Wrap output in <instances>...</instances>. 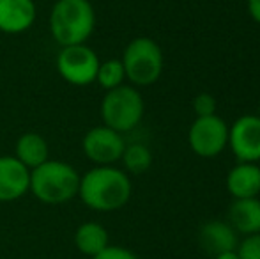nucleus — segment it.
I'll list each match as a JSON object with an SVG mask.
<instances>
[{"instance_id": "2", "label": "nucleus", "mask_w": 260, "mask_h": 259, "mask_svg": "<svg viewBox=\"0 0 260 259\" xmlns=\"http://www.w3.org/2000/svg\"><path fill=\"white\" fill-rule=\"evenodd\" d=\"M96 28L90 0H57L50 11V32L57 45H83Z\"/></svg>"}, {"instance_id": "14", "label": "nucleus", "mask_w": 260, "mask_h": 259, "mask_svg": "<svg viewBox=\"0 0 260 259\" xmlns=\"http://www.w3.org/2000/svg\"><path fill=\"white\" fill-rule=\"evenodd\" d=\"M229 224L236 233L248 236L260 233V199H234L229 206Z\"/></svg>"}, {"instance_id": "12", "label": "nucleus", "mask_w": 260, "mask_h": 259, "mask_svg": "<svg viewBox=\"0 0 260 259\" xmlns=\"http://www.w3.org/2000/svg\"><path fill=\"white\" fill-rule=\"evenodd\" d=\"M199 243L204 252L211 254L212 257L221 252L237 249V233L232 229L229 222L211 220L200 227L199 231Z\"/></svg>"}, {"instance_id": "13", "label": "nucleus", "mask_w": 260, "mask_h": 259, "mask_svg": "<svg viewBox=\"0 0 260 259\" xmlns=\"http://www.w3.org/2000/svg\"><path fill=\"white\" fill-rule=\"evenodd\" d=\"M226 190L234 199H248L260 194L258 163L239 162L226 174Z\"/></svg>"}, {"instance_id": "21", "label": "nucleus", "mask_w": 260, "mask_h": 259, "mask_svg": "<svg viewBox=\"0 0 260 259\" xmlns=\"http://www.w3.org/2000/svg\"><path fill=\"white\" fill-rule=\"evenodd\" d=\"M90 259H140L133 250L124 249V247L119 245H108L105 250H101L100 254H96Z\"/></svg>"}, {"instance_id": "24", "label": "nucleus", "mask_w": 260, "mask_h": 259, "mask_svg": "<svg viewBox=\"0 0 260 259\" xmlns=\"http://www.w3.org/2000/svg\"><path fill=\"white\" fill-rule=\"evenodd\" d=\"M258 167H260V162H258Z\"/></svg>"}, {"instance_id": "23", "label": "nucleus", "mask_w": 260, "mask_h": 259, "mask_svg": "<svg viewBox=\"0 0 260 259\" xmlns=\"http://www.w3.org/2000/svg\"><path fill=\"white\" fill-rule=\"evenodd\" d=\"M214 259H239L236 250H229V252H221L218 256H214Z\"/></svg>"}, {"instance_id": "22", "label": "nucleus", "mask_w": 260, "mask_h": 259, "mask_svg": "<svg viewBox=\"0 0 260 259\" xmlns=\"http://www.w3.org/2000/svg\"><path fill=\"white\" fill-rule=\"evenodd\" d=\"M248 13L251 20L260 23V0H248Z\"/></svg>"}, {"instance_id": "1", "label": "nucleus", "mask_w": 260, "mask_h": 259, "mask_svg": "<svg viewBox=\"0 0 260 259\" xmlns=\"http://www.w3.org/2000/svg\"><path fill=\"white\" fill-rule=\"evenodd\" d=\"M133 194L127 172L113 165H96L80 176L78 197L94 211H115L126 206Z\"/></svg>"}, {"instance_id": "10", "label": "nucleus", "mask_w": 260, "mask_h": 259, "mask_svg": "<svg viewBox=\"0 0 260 259\" xmlns=\"http://www.w3.org/2000/svg\"><path fill=\"white\" fill-rule=\"evenodd\" d=\"M30 188V170L16 156H0V203L21 199Z\"/></svg>"}, {"instance_id": "6", "label": "nucleus", "mask_w": 260, "mask_h": 259, "mask_svg": "<svg viewBox=\"0 0 260 259\" xmlns=\"http://www.w3.org/2000/svg\"><path fill=\"white\" fill-rule=\"evenodd\" d=\"M100 57L90 46L73 45L62 46L57 55V71L71 85H89L96 82Z\"/></svg>"}, {"instance_id": "4", "label": "nucleus", "mask_w": 260, "mask_h": 259, "mask_svg": "<svg viewBox=\"0 0 260 259\" xmlns=\"http://www.w3.org/2000/svg\"><path fill=\"white\" fill-rule=\"evenodd\" d=\"M120 63L126 78L137 87H147L157 82L163 73V52L151 38H135L126 45Z\"/></svg>"}, {"instance_id": "9", "label": "nucleus", "mask_w": 260, "mask_h": 259, "mask_svg": "<svg viewBox=\"0 0 260 259\" xmlns=\"http://www.w3.org/2000/svg\"><path fill=\"white\" fill-rule=\"evenodd\" d=\"M229 148L239 162H260V118L241 116L229 126Z\"/></svg>"}, {"instance_id": "15", "label": "nucleus", "mask_w": 260, "mask_h": 259, "mask_svg": "<svg viewBox=\"0 0 260 259\" xmlns=\"http://www.w3.org/2000/svg\"><path fill=\"white\" fill-rule=\"evenodd\" d=\"M14 151H16L14 156H16L28 170L36 169V167H39L41 163H45L50 155L46 138L39 133H34V131H27V133L21 135L16 140Z\"/></svg>"}, {"instance_id": "19", "label": "nucleus", "mask_w": 260, "mask_h": 259, "mask_svg": "<svg viewBox=\"0 0 260 259\" xmlns=\"http://www.w3.org/2000/svg\"><path fill=\"white\" fill-rule=\"evenodd\" d=\"M236 252L239 259H260V233L244 236L237 243Z\"/></svg>"}, {"instance_id": "16", "label": "nucleus", "mask_w": 260, "mask_h": 259, "mask_svg": "<svg viewBox=\"0 0 260 259\" xmlns=\"http://www.w3.org/2000/svg\"><path fill=\"white\" fill-rule=\"evenodd\" d=\"M75 245L83 256L94 257L110 245L108 231L100 222H83L75 231Z\"/></svg>"}, {"instance_id": "11", "label": "nucleus", "mask_w": 260, "mask_h": 259, "mask_svg": "<svg viewBox=\"0 0 260 259\" xmlns=\"http://www.w3.org/2000/svg\"><path fill=\"white\" fill-rule=\"evenodd\" d=\"M38 18L34 0H0V32L23 34Z\"/></svg>"}, {"instance_id": "20", "label": "nucleus", "mask_w": 260, "mask_h": 259, "mask_svg": "<svg viewBox=\"0 0 260 259\" xmlns=\"http://www.w3.org/2000/svg\"><path fill=\"white\" fill-rule=\"evenodd\" d=\"M193 112L197 114V118H206V116H214L216 114V100L212 94L202 93L193 100Z\"/></svg>"}, {"instance_id": "3", "label": "nucleus", "mask_w": 260, "mask_h": 259, "mask_svg": "<svg viewBox=\"0 0 260 259\" xmlns=\"http://www.w3.org/2000/svg\"><path fill=\"white\" fill-rule=\"evenodd\" d=\"M80 174L73 165L60 160H46L30 170V188L36 199L43 204L58 206L78 195Z\"/></svg>"}, {"instance_id": "25", "label": "nucleus", "mask_w": 260, "mask_h": 259, "mask_svg": "<svg viewBox=\"0 0 260 259\" xmlns=\"http://www.w3.org/2000/svg\"><path fill=\"white\" fill-rule=\"evenodd\" d=\"M258 118H260V114H258Z\"/></svg>"}, {"instance_id": "18", "label": "nucleus", "mask_w": 260, "mask_h": 259, "mask_svg": "<svg viewBox=\"0 0 260 259\" xmlns=\"http://www.w3.org/2000/svg\"><path fill=\"white\" fill-rule=\"evenodd\" d=\"M124 80H126V73H124V66L120 63V59H106L105 63H100L96 82L105 91L122 85Z\"/></svg>"}, {"instance_id": "7", "label": "nucleus", "mask_w": 260, "mask_h": 259, "mask_svg": "<svg viewBox=\"0 0 260 259\" xmlns=\"http://www.w3.org/2000/svg\"><path fill=\"white\" fill-rule=\"evenodd\" d=\"M188 144L195 155L214 158L229 146V126L216 114L197 118L189 126Z\"/></svg>"}, {"instance_id": "5", "label": "nucleus", "mask_w": 260, "mask_h": 259, "mask_svg": "<svg viewBox=\"0 0 260 259\" xmlns=\"http://www.w3.org/2000/svg\"><path fill=\"white\" fill-rule=\"evenodd\" d=\"M145 112V103L142 94L133 85H119L106 91L101 101V118L108 128L127 133L140 125Z\"/></svg>"}, {"instance_id": "17", "label": "nucleus", "mask_w": 260, "mask_h": 259, "mask_svg": "<svg viewBox=\"0 0 260 259\" xmlns=\"http://www.w3.org/2000/svg\"><path fill=\"white\" fill-rule=\"evenodd\" d=\"M122 163L127 172L144 174L152 165V153L145 144H129L122 153Z\"/></svg>"}, {"instance_id": "8", "label": "nucleus", "mask_w": 260, "mask_h": 259, "mask_svg": "<svg viewBox=\"0 0 260 259\" xmlns=\"http://www.w3.org/2000/svg\"><path fill=\"white\" fill-rule=\"evenodd\" d=\"M83 155L96 165H113L122 158L126 149L122 133L105 125L94 126L82 138Z\"/></svg>"}]
</instances>
